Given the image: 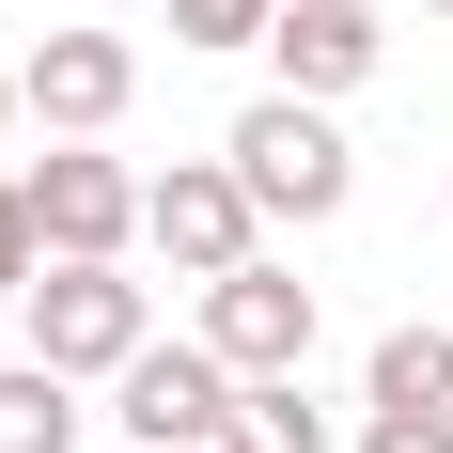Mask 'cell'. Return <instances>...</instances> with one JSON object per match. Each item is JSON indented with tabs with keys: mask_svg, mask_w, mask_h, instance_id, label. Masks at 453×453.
Wrapping results in <instances>:
<instances>
[{
	"mask_svg": "<svg viewBox=\"0 0 453 453\" xmlns=\"http://www.w3.org/2000/svg\"><path fill=\"white\" fill-rule=\"evenodd\" d=\"M234 188H250V203H266V219H344V203H360V157H344V126H328L313 94H250V110H234Z\"/></svg>",
	"mask_w": 453,
	"mask_h": 453,
	"instance_id": "6da1fadb",
	"label": "cell"
},
{
	"mask_svg": "<svg viewBox=\"0 0 453 453\" xmlns=\"http://www.w3.org/2000/svg\"><path fill=\"white\" fill-rule=\"evenodd\" d=\"M16 328H32L47 375H79V391H94V375H126L141 344H157V297H141L126 266H63V250H47L32 297H16Z\"/></svg>",
	"mask_w": 453,
	"mask_h": 453,
	"instance_id": "7a4b0ae2",
	"label": "cell"
},
{
	"mask_svg": "<svg viewBox=\"0 0 453 453\" xmlns=\"http://www.w3.org/2000/svg\"><path fill=\"white\" fill-rule=\"evenodd\" d=\"M234 391H250V375L188 328V344H141V360L110 375V422H126L141 453H250V438H234Z\"/></svg>",
	"mask_w": 453,
	"mask_h": 453,
	"instance_id": "3957f363",
	"label": "cell"
},
{
	"mask_svg": "<svg viewBox=\"0 0 453 453\" xmlns=\"http://www.w3.org/2000/svg\"><path fill=\"white\" fill-rule=\"evenodd\" d=\"M141 250L173 281H219V266L266 250V203L234 188V157H173V173H141Z\"/></svg>",
	"mask_w": 453,
	"mask_h": 453,
	"instance_id": "277c9868",
	"label": "cell"
},
{
	"mask_svg": "<svg viewBox=\"0 0 453 453\" xmlns=\"http://www.w3.org/2000/svg\"><path fill=\"white\" fill-rule=\"evenodd\" d=\"M16 188H32V234L63 250V266H126V234H141V173H126V157H94V141H47Z\"/></svg>",
	"mask_w": 453,
	"mask_h": 453,
	"instance_id": "5b68a950",
	"label": "cell"
},
{
	"mask_svg": "<svg viewBox=\"0 0 453 453\" xmlns=\"http://www.w3.org/2000/svg\"><path fill=\"white\" fill-rule=\"evenodd\" d=\"M203 344H219L234 375H313V281L266 266V250L219 266V281H203Z\"/></svg>",
	"mask_w": 453,
	"mask_h": 453,
	"instance_id": "8992f818",
	"label": "cell"
},
{
	"mask_svg": "<svg viewBox=\"0 0 453 453\" xmlns=\"http://www.w3.org/2000/svg\"><path fill=\"white\" fill-rule=\"evenodd\" d=\"M126 94H141V47L126 32H47L32 63H16V110H32L47 141H110Z\"/></svg>",
	"mask_w": 453,
	"mask_h": 453,
	"instance_id": "52a82bcc",
	"label": "cell"
},
{
	"mask_svg": "<svg viewBox=\"0 0 453 453\" xmlns=\"http://www.w3.org/2000/svg\"><path fill=\"white\" fill-rule=\"evenodd\" d=\"M266 63H281V94L344 110V94L391 63V32H375V0H281V16H266Z\"/></svg>",
	"mask_w": 453,
	"mask_h": 453,
	"instance_id": "ba28073f",
	"label": "cell"
},
{
	"mask_svg": "<svg viewBox=\"0 0 453 453\" xmlns=\"http://www.w3.org/2000/svg\"><path fill=\"white\" fill-rule=\"evenodd\" d=\"M79 375H47L32 344H16V360H0V453H79Z\"/></svg>",
	"mask_w": 453,
	"mask_h": 453,
	"instance_id": "9c48e42d",
	"label": "cell"
},
{
	"mask_svg": "<svg viewBox=\"0 0 453 453\" xmlns=\"http://www.w3.org/2000/svg\"><path fill=\"white\" fill-rule=\"evenodd\" d=\"M360 407H453V328H375V375H360Z\"/></svg>",
	"mask_w": 453,
	"mask_h": 453,
	"instance_id": "30bf717a",
	"label": "cell"
},
{
	"mask_svg": "<svg viewBox=\"0 0 453 453\" xmlns=\"http://www.w3.org/2000/svg\"><path fill=\"white\" fill-rule=\"evenodd\" d=\"M234 438H250V453H328L344 422L313 407V375H250V391H234Z\"/></svg>",
	"mask_w": 453,
	"mask_h": 453,
	"instance_id": "8fae6325",
	"label": "cell"
},
{
	"mask_svg": "<svg viewBox=\"0 0 453 453\" xmlns=\"http://www.w3.org/2000/svg\"><path fill=\"white\" fill-rule=\"evenodd\" d=\"M157 16H173V47H266L281 0H157Z\"/></svg>",
	"mask_w": 453,
	"mask_h": 453,
	"instance_id": "7c38bea8",
	"label": "cell"
},
{
	"mask_svg": "<svg viewBox=\"0 0 453 453\" xmlns=\"http://www.w3.org/2000/svg\"><path fill=\"white\" fill-rule=\"evenodd\" d=\"M360 453H453V407H360Z\"/></svg>",
	"mask_w": 453,
	"mask_h": 453,
	"instance_id": "4fadbf2b",
	"label": "cell"
},
{
	"mask_svg": "<svg viewBox=\"0 0 453 453\" xmlns=\"http://www.w3.org/2000/svg\"><path fill=\"white\" fill-rule=\"evenodd\" d=\"M32 266H47V234H32V188L0 173V297H32Z\"/></svg>",
	"mask_w": 453,
	"mask_h": 453,
	"instance_id": "5bb4252c",
	"label": "cell"
},
{
	"mask_svg": "<svg viewBox=\"0 0 453 453\" xmlns=\"http://www.w3.org/2000/svg\"><path fill=\"white\" fill-rule=\"evenodd\" d=\"M0 126H16V63H0Z\"/></svg>",
	"mask_w": 453,
	"mask_h": 453,
	"instance_id": "9a60e30c",
	"label": "cell"
},
{
	"mask_svg": "<svg viewBox=\"0 0 453 453\" xmlns=\"http://www.w3.org/2000/svg\"><path fill=\"white\" fill-rule=\"evenodd\" d=\"M438 16H453V0H438Z\"/></svg>",
	"mask_w": 453,
	"mask_h": 453,
	"instance_id": "2e32d148",
	"label": "cell"
}]
</instances>
